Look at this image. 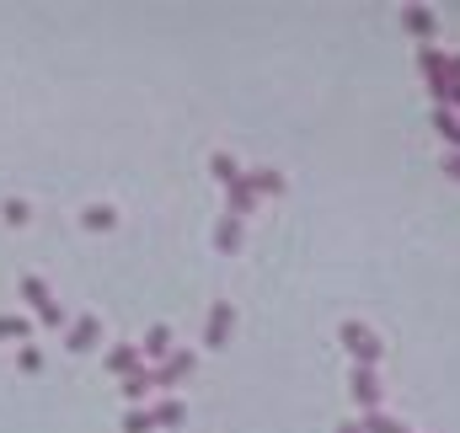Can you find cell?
I'll use <instances>...</instances> for the list:
<instances>
[{
  "instance_id": "cell-25",
  "label": "cell",
  "mask_w": 460,
  "mask_h": 433,
  "mask_svg": "<svg viewBox=\"0 0 460 433\" xmlns=\"http://www.w3.org/2000/svg\"><path fill=\"white\" fill-rule=\"evenodd\" d=\"M338 433H359V423H343V429H338Z\"/></svg>"
},
{
  "instance_id": "cell-18",
  "label": "cell",
  "mask_w": 460,
  "mask_h": 433,
  "mask_svg": "<svg viewBox=\"0 0 460 433\" xmlns=\"http://www.w3.org/2000/svg\"><path fill=\"white\" fill-rule=\"evenodd\" d=\"M150 412H155V423H161V429H177V423H182V402H171V396H166L161 407H150Z\"/></svg>"
},
{
  "instance_id": "cell-10",
  "label": "cell",
  "mask_w": 460,
  "mask_h": 433,
  "mask_svg": "<svg viewBox=\"0 0 460 433\" xmlns=\"http://www.w3.org/2000/svg\"><path fill=\"white\" fill-rule=\"evenodd\" d=\"M402 27L418 32V37H429V32H434V11H429V5H407V11H402Z\"/></svg>"
},
{
  "instance_id": "cell-15",
  "label": "cell",
  "mask_w": 460,
  "mask_h": 433,
  "mask_svg": "<svg viewBox=\"0 0 460 433\" xmlns=\"http://www.w3.org/2000/svg\"><path fill=\"white\" fill-rule=\"evenodd\" d=\"M80 225H86V230H113V225H118V214H113L107 204H91V209L80 214Z\"/></svg>"
},
{
  "instance_id": "cell-3",
  "label": "cell",
  "mask_w": 460,
  "mask_h": 433,
  "mask_svg": "<svg viewBox=\"0 0 460 433\" xmlns=\"http://www.w3.org/2000/svg\"><path fill=\"white\" fill-rule=\"evenodd\" d=\"M445 59H450V54H439V48H423V54H418V70H423V80H429L434 102H439V96H445V86H450V75H445Z\"/></svg>"
},
{
  "instance_id": "cell-7",
  "label": "cell",
  "mask_w": 460,
  "mask_h": 433,
  "mask_svg": "<svg viewBox=\"0 0 460 433\" xmlns=\"http://www.w3.org/2000/svg\"><path fill=\"white\" fill-rule=\"evenodd\" d=\"M225 209H230V220H241V214H252V209H257V193L247 187V177H236V182L225 187Z\"/></svg>"
},
{
  "instance_id": "cell-5",
  "label": "cell",
  "mask_w": 460,
  "mask_h": 433,
  "mask_svg": "<svg viewBox=\"0 0 460 433\" xmlns=\"http://www.w3.org/2000/svg\"><path fill=\"white\" fill-rule=\"evenodd\" d=\"M96 337H102V321L96 316H75V327L64 332V348L70 354H86V348H96Z\"/></svg>"
},
{
  "instance_id": "cell-19",
  "label": "cell",
  "mask_w": 460,
  "mask_h": 433,
  "mask_svg": "<svg viewBox=\"0 0 460 433\" xmlns=\"http://www.w3.org/2000/svg\"><path fill=\"white\" fill-rule=\"evenodd\" d=\"M359 433H407V429H402V423H391L386 412H364V429H359Z\"/></svg>"
},
{
  "instance_id": "cell-24",
  "label": "cell",
  "mask_w": 460,
  "mask_h": 433,
  "mask_svg": "<svg viewBox=\"0 0 460 433\" xmlns=\"http://www.w3.org/2000/svg\"><path fill=\"white\" fill-rule=\"evenodd\" d=\"M445 177H450V182H460V155H445Z\"/></svg>"
},
{
  "instance_id": "cell-17",
  "label": "cell",
  "mask_w": 460,
  "mask_h": 433,
  "mask_svg": "<svg viewBox=\"0 0 460 433\" xmlns=\"http://www.w3.org/2000/svg\"><path fill=\"white\" fill-rule=\"evenodd\" d=\"M166 348H171V337H166V327H155V332L145 337V354H139V359H166Z\"/></svg>"
},
{
  "instance_id": "cell-13",
  "label": "cell",
  "mask_w": 460,
  "mask_h": 433,
  "mask_svg": "<svg viewBox=\"0 0 460 433\" xmlns=\"http://www.w3.org/2000/svg\"><path fill=\"white\" fill-rule=\"evenodd\" d=\"M209 171H214V177H220L225 187H230V182L241 177V166H236V155H230V150H214V155H209Z\"/></svg>"
},
{
  "instance_id": "cell-2",
  "label": "cell",
  "mask_w": 460,
  "mask_h": 433,
  "mask_svg": "<svg viewBox=\"0 0 460 433\" xmlns=\"http://www.w3.org/2000/svg\"><path fill=\"white\" fill-rule=\"evenodd\" d=\"M21 300L38 311V321H43V327H54V332L64 327V316H59V305H54V295H48V284H43L38 273H27V279H21Z\"/></svg>"
},
{
  "instance_id": "cell-1",
  "label": "cell",
  "mask_w": 460,
  "mask_h": 433,
  "mask_svg": "<svg viewBox=\"0 0 460 433\" xmlns=\"http://www.w3.org/2000/svg\"><path fill=\"white\" fill-rule=\"evenodd\" d=\"M338 337H343V348L354 354V370H375V364L386 359V343H381L364 321H343V327H338Z\"/></svg>"
},
{
  "instance_id": "cell-4",
  "label": "cell",
  "mask_w": 460,
  "mask_h": 433,
  "mask_svg": "<svg viewBox=\"0 0 460 433\" xmlns=\"http://www.w3.org/2000/svg\"><path fill=\"white\" fill-rule=\"evenodd\" d=\"M381 370H354V402L364 407V412H381Z\"/></svg>"
},
{
  "instance_id": "cell-20",
  "label": "cell",
  "mask_w": 460,
  "mask_h": 433,
  "mask_svg": "<svg viewBox=\"0 0 460 433\" xmlns=\"http://www.w3.org/2000/svg\"><path fill=\"white\" fill-rule=\"evenodd\" d=\"M0 214H5V225H27V220H32V209H27L21 198H5V204H0Z\"/></svg>"
},
{
  "instance_id": "cell-11",
  "label": "cell",
  "mask_w": 460,
  "mask_h": 433,
  "mask_svg": "<svg viewBox=\"0 0 460 433\" xmlns=\"http://www.w3.org/2000/svg\"><path fill=\"white\" fill-rule=\"evenodd\" d=\"M236 246H241V220L225 214V220L214 225V252H236Z\"/></svg>"
},
{
  "instance_id": "cell-21",
  "label": "cell",
  "mask_w": 460,
  "mask_h": 433,
  "mask_svg": "<svg viewBox=\"0 0 460 433\" xmlns=\"http://www.w3.org/2000/svg\"><path fill=\"white\" fill-rule=\"evenodd\" d=\"M145 391H150V375H145V370H134V375L123 380V396H129V402H139Z\"/></svg>"
},
{
  "instance_id": "cell-9",
  "label": "cell",
  "mask_w": 460,
  "mask_h": 433,
  "mask_svg": "<svg viewBox=\"0 0 460 433\" xmlns=\"http://www.w3.org/2000/svg\"><path fill=\"white\" fill-rule=\"evenodd\" d=\"M107 370H113V375H123V380H129V375H134V370H145V359H139V348H134V343H118V348H113V354H107Z\"/></svg>"
},
{
  "instance_id": "cell-16",
  "label": "cell",
  "mask_w": 460,
  "mask_h": 433,
  "mask_svg": "<svg viewBox=\"0 0 460 433\" xmlns=\"http://www.w3.org/2000/svg\"><path fill=\"white\" fill-rule=\"evenodd\" d=\"M150 429H161V423H155V412H145V407H134V412L123 418V433H150Z\"/></svg>"
},
{
  "instance_id": "cell-6",
  "label": "cell",
  "mask_w": 460,
  "mask_h": 433,
  "mask_svg": "<svg viewBox=\"0 0 460 433\" xmlns=\"http://www.w3.org/2000/svg\"><path fill=\"white\" fill-rule=\"evenodd\" d=\"M188 370H193V354H166L161 370H145V375H150V386H177Z\"/></svg>"
},
{
  "instance_id": "cell-23",
  "label": "cell",
  "mask_w": 460,
  "mask_h": 433,
  "mask_svg": "<svg viewBox=\"0 0 460 433\" xmlns=\"http://www.w3.org/2000/svg\"><path fill=\"white\" fill-rule=\"evenodd\" d=\"M16 364H21L27 375H38V370H43V354H38V348H21V354H16Z\"/></svg>"
},
{
  "instance_id": "cell-22",
  "label": "cell",
  "mask_w": 460,
  "mask_h": 433,
  "mask_svg": "<svg viewBox=\"0 0 460 433\" xmlns=\"http://www.w3.org/2000/svg\"><path fill=\"white\" fill-rule=\"evenodd\" d=\"M27 327H32V321H21V316H11V311L0 316V337H27Z\"/></svg>"
},
{
  "instance_id": "cell-8",
  "label": "cell",
  "mask_w": 460,
  "mask_h": 433,
  "mask_svg": "<svg viewBox=\"0 0 460 433\" xmlns=\"http://www.w3.org/2000/svg\"><path fill=\"white\" fill-rule=\"evenodd\" d=\"M230 321H236V311L225 305V300H214V311H209V348H225V337H230Z\"/></svg>"
},
{
  "instance_id": "cell-14",
  "label": "cell",
  "mask_w": 460,
  "mask_h": 433,
  "mask_svg": "<svg viewBox=\"0 0 460 433\" xmlns=\"http://www.w3.org/2000/svg\"><path fill=\"white\" fill-rule=\"evenodd\" d=\"M247 187H252L257 198H273V193H284V177H279V171H252Z\"/></svg>"
},
{
  "instance_id": "cell-12",
  "label": "cell",
  "mask_w": 460,
  "mask_h": 433,
  "mask_svg": "<svg viewBox=\"0 0 460 433\" xmlns=\"http://www.w3.org/2000/svg\"><path fill=\"white\" fill-rule=\"evenodd\" d=\"M434 129L445 134V145H450V150L460 155V118L450 112V107H434Z\"/></svg>"
}]
</instances>
